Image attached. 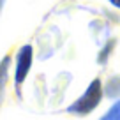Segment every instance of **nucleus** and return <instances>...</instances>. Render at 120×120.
<instances>
[{
    "mask_svg": "<svg viewBox=\"0 0 120 120\" xmlns=\"http://www.w3.org/2000/svg\"><path fill=\"white\" fill-rule=\"evenodd\" d=\"M99 120H120V99H116V102Z\"/></svg>",
    "mask_w": 120,
    "mask_h": 120,
    "instance_id": "5",
    "label": "nucleus"
},
{
    "mask_svg": "<svg viewBox=\"0 0 120 120\" xmlns=\"http://www.w3.org/2000/svg\"><path fill=\"white\" fill-rule=\"evenodd\" d=\"M113 46H115V39H111V41H108V42H106L104 49H102V51L99 53L97 60H99V64H101V65H104V64H106V58H108V55H111Z\"/></svg>",
    "mask_w": 120,
    "mask_h": 120,
    "instance_id": "6",
    "label": "nucleus"
},
{
    "mask_svg": "<svg viewBox=\"0 0 120 120\" xmlns=\"http://www.w3.org/2000/svg\"><path fill=\"white\" fill-rule=\"evenodd\" d=\"M109 4L113 5V7H116V9H120V0H108Z\"/></svg>",
    "mask_w": 120,
    "mask_h": 120,
    "instance_id": "7",
    "label": "nucleus"
},
{
    "mask_svg": "<svg viewBox=\"0 0 120 120\" xmlns=\"http://www.w3.org/2000/svg\"><path fill=\"white\" fill-rule=\"evenodd\" d=\"M104 95L109 99H120V76H111L106 83V86H102Z\"/></svg>",
    "mask_w": 120,
    "mask_h": 120,
    "instance_id": "3",
    "label": "nucleus"
},
{
    "mask_svg": "<svg viewBox=\"0 0 120 120\" xmlns=\"http://www.w3.org/2000/svg\"><path fill=\"white\" fill-rule=\"evenodd\" d=\"M104 95V90H102V83L99 78L92 79L90 85L86 86V90L83 92V95H79L74 102L67 108V113L76 116H83L92 113L99 104H101V99Z\"/></svg>",
    "mask_w": 120,
    "mask_h": 120,
    "instance_id": "1",
    "label": "nucleus"
},
{
    "mask_svg": "<svg viewBox=\"0 0 120 120\" xmlns=\"http://www.w3.org/2000/svg\"><path fill=\"white\" fill-rule=\"evenodd\" d=\"M32 56H34V49L32 46H21L16 55V74H14V81H16V86H19L25 78L28 76V71L32 67Z\"/></svg>",
    "mask_w": 120,
    "mask_h": 120,
    "instance_id": "2",
    "label": "nucleus"
},
{
    "mask_svg": "<svg viewBox=\"0 0 120 120\" xmlns=\"http://www.w3.org/2000/svg\"><path fill=\"white\" fill-rule=\"evenodd\" d=\"M9 56H5L2 62H0V101H2V95H4V86L7 81V69H9Z\"/></svg>",
    "mask_w": 120,
    "mask_h": 120,
    "instance_id": "4",
    "label": "nucleus"
}]
</instances>
